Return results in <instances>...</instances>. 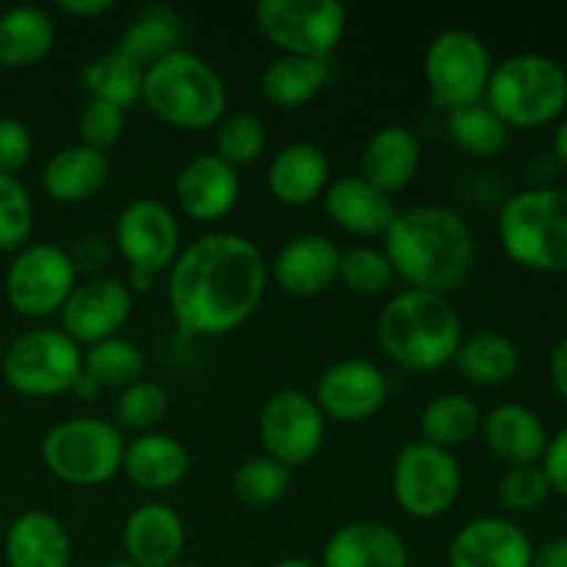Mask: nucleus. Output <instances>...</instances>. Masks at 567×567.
I'll return each mask as SVG.
<instances>
[{"label": "nucleus", "instance_id": "f3484780", "mask_svg": "<svg viewBox=\"0 0 567 567\" xmlns=\"http://www.w3.org/2000/svg\"><path fill=\"white\" fill-rule=\"evenodd\" d=\"M535 546L515 520L485 515L468 520L449 543V567H532Z\"/></svg>", "mask_w": 567, "mask_h": 567}, {"label": "nucleus", "instance_id": "7ed1b4c3", "mask_svg": "<svg viewBox=\"0 0 567 567\" xmlns=\"http://www.w3.org/2000/svg\"><path fill=\"white\" fill-rule=\"evenodd\" d=\"M377 338L382 352L402 369L437 371L454 360L463 321L449 297L404 288L382 305Z\"/></svg>", "mask_w": 567, "mask_h": 567}, {"label": "nucleus", "instance_id": "a211bd4d", "mask_svg": "<svg viewBox=\"0 0 567 567\" xmlns=\"http://www.w3.org/2000/svg\"><path fill=\"white\" fill-rule=\"evenodd\" d=\"M341 249L321 233H302L277 249L269 277L286 293L299 299L319 297L338 280Z\"/></svg>", "mask_w": 567, "mask_h": 567}, {"label": "nucleus", "instance_id": "6e6552de", "mask_svg": "<svg viewBox=\"0 0 567 567\" xmlns=\"http://www.w3.org/2000/svg\"><path fill=\"white\" fill-rule=\"evenodd\" d=\"M493 55L485 39L465 28H449L430 42L424 53V81L430 100L443 111L485 100L493 72Z\"/></svg>", "mask_w": 567, "mask_h": 567}, {"label": "nucleus", "instance_id": "0eeeda50", "mask_svg": "<svg viewBox=\"0 0 567 567\" xmlns=\"http://www.w3.org/2000/svg\"><path fill=\"white\" fill-rule=\"evenodd\" d=\"M125 457V432L97 415H75L50 426L42 437V460L55 480L72 487H94L114 480Z\"/></svg>", "mask_w": 567, "mask_h": 567}, {"label": "nucleus", "instance_id": "20e7f679", "mask_svg": "<svg viewBox=\"0 0 567 567\" xmlns=\"http://www.w3.org/2000/svg\"><path fill=\"white\" fill-rule=\"evenodd\" d=\"M142 103L166 125L208 131L227 114V89L210 61L183 48L144 70Z\"/></svg>", "mask_w": 567, "mask_h": 567}, {"label": "nucleus", "instance_id": "2f4dec72", "mask_svg": "<svg viewBox=\"0 0 567 567\" xmlns=\"http://www.w3.org/2000/svg\"><path fill=\"white\" fill-rule=\"evenodd\" d=\"M452 365L476 385H504L518 374L520 349L504 332L482 330L474 336H463Z\"/></svg>", "mask_w": 567, "mask_h": 567}, {"label": "nucleus", "instance_id": "f03ea898", "mask_svg": "<svg viewBox=\"0 0 567 567\" xmlns=\"http://www.w3.org/2000/svg\"><path fill=\"white\" fill-rule=\"evenodd\" d=\"M393 271L410 288L452 297L476 266V238L463 214L446 205L396 210L382 236Z\"/></svg>", "mask_w": 567, "mask_h": 567}, {"label": "nucleus", "instance_id": "49530a36", "mask_svg": "<svg viewBox=\"0 0 567 567\" xmlns=\"http://www.w3.org/2000/svg\"><path fill=\"white\" fill-rule=\"evenodd\" d=\"M70 258H72V264H75L78 275L100 277V269H103L111 258V247L105 238L83 236V238H78L75 247L70 249Z\"/></svg>", "mask_w": 567, "mask_h": 567}, {"label": "nucleus", "instance_id": "1a4fd4ad", "mask_svg": "<svg viewBox=\"0 0 567 567\" xmlns=\"http://www.w3.org/2000/svg\"><path fill=\"white\" fill-rule=\"evenodd\" d=\"M255 25L280 53L332 59L347 33V6L338 0H260Z\"/></svg>", "mask_w": 567, "mask_h": 567}, {"label": "nucleus", "instance_id": "a18cd8bd", "mask_svg": "<svg viewBox=\"0 0 567 567\" xmlns=\"http://www.w3.org/2000/svg\"><path fill=\"white\" fill-rule=\"evenodd\" d=\"M543 471L548 476V485H551V493H559V496L567 502V426L559 430L557 435L548 437L546 454L540 460Z\"/></svg>", "mask_w": 567, "mask_h": 567}, {"label": "nucleus", "instance_id": "dca6fc26", "mask_svg": "<svg viewBox=\"0 0 567 567\" xmlns=\"http://www.w3.org/2000/svg\"><path fill=\"white\" fill-rule=\"evenodd\" d=\"M388 396H391L388 374L363 358L338 360L327 365L313 393L324 419L343 421V424H360L377 415L385 408Z\"/></svg>", "mask_w": 567, "mask_h": 567}, {"label": "nucleus", "instance_id": "37998d69", "mask_svg": "<svg viewBox=\"0 0 567 567\" xmlns=\"http://www.w3.org/2000/svg\"><path fill=\"white\" fill-rule=\"evenodd\" d=\"M125 122V109H120L114 103H105V100H89L81 109V116H78V136H81V144L105 153V150L114 147L122 138Z\"/></svg>", "mask_w": 567, "mask_h": 567}, {"label": "nucleus", "instance_id": "ddd939ff", "mask_svg": "<svg viewBox=\"0 0 567 567\" xmlns=\"http://www.w3.org/2000/svg\"><path fill=\"white\" fill-rule=\"evenodd\" d=\"M258 435L264 454L286 468L308 465L324 446L327 419L316 399L299 388L271 393L258 415Z\"/></svg>", "mask_w": 567, "mask_h": 567}, {"label": "nucleus", "instance_id": "b1692460", "mask_svg": "<svg viewBox=\"0 0 567 567\" xmlns=\"http://www.w3.org/2000/svg\"><path fill=\"white\" fill-rule=\"evenodd\" d=\"M482 437L493 457L507 465L540 463L548 446V430L540 415L518 402L496 404L482 415Z\"/></svg>", "mask_w": 567, "mask_h": 567}, {"label": "nucleus", "instance_id": "39448f33", "mask_svg": "<svg viewBox=\"0 0 567 567\" xmlns=\"http://www.w3.org/2000/svg\"><path fill=\"white\" fill-rule=\"evenodd\" d=\"M498 244L513 264L532 271H567V188L532 186L504 199Z\"/></svg>", "mask_w": 567, "mask_h": 567}, {"label": "nucleus", "instance_id": "5701e85b", "mask_svg": "<svg viewBox=\"0 0 567 567\" xmlns=\"http://www.w3.org/2000/svg\"><path fill=\"white\" fill-rule=\"evenodd\" d=\"M266 183L277 203L302 208L324 197L330 186V158L319 144L291 142L271 158Z\"/></svg>", "mask_w": 567, "mask_h": 567}, {"label": "nucleus", "instance_id": "5fc2aeb1", "mask_svg": "<svg viewBox=\"0 0 567 567\" xmlns=\"http://www.w3.org/2000/svg\"><path fill=\"white\" fill-rule=\"evenodd\" d=\"M269 567H319V565L302 557H282V559H275Z\"/></svg>", "mask_w": 567, "mask_h": 567}, {"label": "nucleus", "instance_id": "a878e982", "mask_svg": "<svg viewBox=\"0 0 567 567\" xmlns=\"http://www.w3.org/2000/svg\"><path fill=\"white\" fill-rule=\"evenodd\" d=\"M3 554L9 567H70L72 537L55 515L28 509L6 529Z\"/></svg>", "mask_w": 567, "mask_h": 567}, {"label": "nucleus", "instance_id": "6e6d98bb", "mask_svg": "<svg viewBox=\"0 0 567 567\" xmlns=\"http://www.w3.org/2000/svg\"><path fill=\"white\" fill-rule=\"evenodd\" d=\"M166 567H199L197 563H186V559H177V563H172V565H166Z\"/></svg>", "mask_w": 567, "mask_h": 567}, {"label": "nucleus", "instance_id": "aec40b11", "mask_svg": "<svg viewBox=\"0 0 567 567\" xmlns=\"http://www.w3.org/2000/svg\"><path fill=\"white\" fill-rule=\"evenodd\" d=\"M183 546H186V526L169 504H138L122 524L125 563L136 567H166L177 563Z\"/></svg>", "mask_w": 567, "mask_h": 567}, {"label": "nucleus", "instance_id": "412c9836", "mask_svg": "<svg viewBox=\"0 0 567 567\" xmlns=\"http://www.w3.org/2000/svg\"><path fill=\"white\" fill-rule=\"evenodd\" d=\"M319 567H410V548L388 524L352 520L332 532Z\"/></svg>", "mask_w": 567, "mask_h": 567}, {"label": "nucleus", "instance_id": "8fccbe9b", "mask_svg": "<svg viewBox=\"0 0 567 567\" xmlns=\"http://www.w3.org/2000/svg\"><path fill=\"white\" fill-rule=\"evenodd\" d=\"M532 567H567V537H554L535 548Z\"/></svg>", "mask_w": 567, "mask_h": 567}, {"label": "nucleus", "instance_id": "393cba45", "mask_svg": "<svg viewBox=\"0 0 567 567\" xmlns=\"http://www.w3.org/2000/svg\"><path fill=\"white\" fill-rule=\"evenodd\" d=\"M321 199H324V214L330 216L332 225L360 238L385 236L396 216L393 199L360 175H343L332 181Z\"/></svg>", "mask_w": 567, "mask_h": 567}, {"label": "nucleus", "instance_id": "864d4df0", "mask_svg": "<svg viewBox=\"0 0 567 567\" xmlns=\"http://www.w3.org/2000/svg\"><path fill=\"white\" fill-rule=\"evenodd\" d=\"M72 393H75L78 399H94L100 393V388L94 385V382L89 380V377L81 371V377H78L75 385H72Z\"/></svg>", "mask_w": 567, "mask_h": 567}, {"label": "nucleus", "instance_id": "9d476101", "mask_svg": "<svg viewBox=\"0 0 567 567\" xmlns=\"http://www.w3.org/2000/svg\"><path fill=\"white\" fill-rule=\"evenodd\" d=\"M0 371L6 385L22 396H59L81 377L83 349L61 330H31L6 347Z\"/></svg>", "mask_w": 567, "mask_h": 567}, {"label": "nucleus", "instance_id": "4d7b16f0", "mask_svg": "<svg viewBox=\"0 0 567 567\" xmlns=\"http://www.w3.org/2000/svg\"><path fill=\"white\" fill-rule=\"evenodd\" d=\"M103 567H136V565L125 563V559H116V563H109V565H103Z\"/></svg>", "mask_w": 567, "mask_h": 567}, {"label": "nucleus", "instance_id": "09e8293b", "mask_svg": "<svg viewBox=\"0 0 567 567\" xmlns=\"http://www.w3.org/2000/svg\"><path fill=\"white\" fill-rule=\"evenodd\" d=\"M114 0H59L55 9L64 11L70 17H83V20H94V17H103L114 9Z\"/></svg>", "mask_w": 567, "mask_h": 567}, {"label": "nucleus", "instance_id": "473e14b6", "mask_svg": "<svg viewBox=\"0 0 567 567\" xmlns=\"http://www.w3.org/2000/svg\"><path fill=\"white\" fill-rule=\"evenodd\" d=\"M421 441L454 452L482 430V410L465 393H443L424 408L419 421Z\"/></svg>", "mask_w": 567, "mask_h": 567}, {"label": "nucleus", "instance_id": "bb28decb", "mask_svg": "<svg viewBox=\"0 0 567 567\" xmlns=\"http://www.w3.org/2000/svg\"><path fill=\"white\" fill-rule=\"evenodd\" d=\"M192 468V454L166 432H147L136 435L125 443V457H122V474L144 493L172 491L186 480Z\"/></svg>", "mask_w": 567, "mask_h": 567}, {"label": "nucleus", "instance_id": "a19ab883", "mask_svg": "<svg viewBox=\"0 0 567 567\" xmlns=\"http://www.w3.org/2000/svg\"><path fill=\"white\" fill-rule=\"evenodd\" d=\"M33 233V203L17 177L0 175V249L20 252Z\"/></svg>", "mask_w": 567, "mask_h": 567}, {"label": "nucleus", "instance_id": "58836bf2", "mask_svg": "<svg viewBox=\"0 0 567 567\" xmlns=\"http://www.w3.org/2000/svg\"><path fill=\"white\" fill-rule=\"evenodd\" d=\"M166 413H169L166 388L153 380H138L125 391H120V399L114 404V424L122 432L147 435V432H155V426L166 419Z\"/></svg>", "mask_w": 567, "mask_h": 567}, {"label": "nucleus", "instance_id": "2eb2a0df", "mask_svg": "<svg viewBox=\"0 0 567 567\" xmlns=\"http://www.w3.org/2000/svg\"><path fill=\"white\" fill-rule=\"evenodd\" d=\"M61 313V332L78 347H92L105 338L120 336L133 313V293L120 277H86L78 280Z\"/></svg>", "mask_w": 567, "mask_h": 567}, {"label": "nucleus", "instance_id": "c85d7f7f", "mask_svg": "<svg viewBox=\"0 0 567 567\" xmlns=\"http://www.w3.org/2000/svg\"><path fill=\"white\" fill-rule=\"evenodd\" d=\"M183 42H186V22H183L181 11L166 3H153L144 6L127 22L120 42H116V50L147 70L155 61L183 50Z\"/></svg>", "mask_w": 567, "mask_h": 567}, {"label": "nucleus", "instance_id": "de8ad7c7", "mask_svg": "<svg viewBox=\"0 0 567 567\" xmlns=\"http://www.w3.org/2000/svg\"><path fill=\"white\" fill-rule=\"evenodd\" d=\"M546 374H548V382H551L554 393L567 402V336L554 343L551 354H548Z\"/></svg>", "mask_w": 567, "mask_h": 567}, {"label": "nucleus", "instance_id": "13d9d810", "mask_svg": "<svg viewBox=\"0 0 567 567\" xmlns=\"http://www.w3.org/2000/svg\"><path fill=\"white\" fill-rule=\"evenodd\" d=\"M3 354H6V347H3V343H0V365H3Z\"/></svg>", "mask_w": 567, "mask_h": 567}, {"label": "nucleus", "instance_id": "ea45409f", "mask_svg": "<svg viewBox=\"0 0 567 567\" xmlns=\"http://www.w3.org/2000/svg\"><path fill=\"white\" fill-rule=\"evenodd\" d=\"M338 280L354 293L374 297L385 293L396 280L391 258L385 249L377 247H349L341 249V264H338Z\"/></svg>", "mask_w": 567, "mask_h": 567}, {"label": "nucleus", "instance_id": "c756f323", "mask_svg": "<svg viewBox=\"0 0 567 567\" xmlns=\"http://www.w3.org/2000/svg\"><path fill=\"white\" fill-rule=\"evenodd\" d=\"M336 78V61L310 59V55L280 53L269 61L260 75V89L269 103L280 109H297L324 92Z\"/></svg>", "mask_w": 567, "mask_h": 567}, {"label": "nucleus", "instance_id": "c03bdc74", "mask_svg": "<svg viewBox=\"0 0 567 567\" xmlns=\"http://www.w3.org/2000/svg\"><path fill=\"white\" fill-rule=\"evenodd\" d=\"M31 158V131L17 116H0V175L17 177Z\"/></svg>", "mask_w": 567, "mask_h": 567}, {"label": "nucleus", "instance_id": "72a5a7b5", "mask_svg": "<svg viewBox=\"0 0 567 567\" xmlns=\"http://www.w3.org/2000/svg\"><path fill=\"white\" fill-rule=\"evenodd\" d=\"M144 352L131 338H105L83 349V374L100 391H125L133 382L144 380Z\"/></svg>", "mask_w": 567, "mask_h": 567}, {"label": "nucleus", "instance_id": "f257e3e1", "mask_svg": "<svg viewBox=\"0 0 567 567\" xmlns=\"http://www.w3.org/2000/svg\"><path fill=\"white\" fill-rule=\"evenodd\" d=\"M269 264L258 244L216 230L181 249L169 271V308L186 336H227L260 308Z\"/></svg>", "mask_w": 567, "mask_h": 567}, {"label": "nucleus", "instance_id": "f704fd0d", "mask_svg": "<svg viewBox=\"0 0 567 567\" xmlns=\"http://www.w3.org/2000/svg\"><path fill=\"white\" fill-rule=\"evenodd\" d=\"M81 81L86 86L89 100H105V103H114L127 111L142 100L144 66H138L136 61H131L114 48L89 61L83 66Z\"/></svg>", "mask_w": 567, "mask_h": 567}, {"label": "nucleus", "instance_id": "7c9ffc66", "mask_svg": "<svg viewBox=\"0 0 567 567\" xmlns=\"http://www.w3.org/2000/svg\"><path fill=\"white\" fill-rule=\"evenodd\" d=\"M55 22L39 6H14L0 14V64L25 70L53 50Z\"/></svg>", "mask_w": 567, "mask_h": 567}, {"label": "nucleus", "instance_id": "4be33fe9", "mask_svg": "<svg viewBox=\"0 0 567 567\" xmlns=\"http://www.w3.org/2000/svg\"><path fill=\"white\" fill-rule=\"evenodd\" d=\"M421 166V142L408 125H382L369 136L360 153V177L388 197L415 181Z\"/></svg>", "mask_w": 567, "mask_h": 567}, {"label": "nucleus", "instance_id": "79ce46f5", "mask_svg": "<svg viewBox=\"0 0 567 567\" xmlns=\"http://www.w3.org/2000/svg\"><path fill=\"white\" fill-rule=\"evenodd\" d=\"M498 504L513 515H526L543 507L551 496V485L540 463L535 465H509L496 487Z\"/></svg>", "mask_w": 567, "mask_h": 567}, {"label": "nucleus", "instance_id": "f8f14e48", "mask_svg": "<svg viewBox=\"0 0 567 567\" xmlns=\"http://www.w3.org/2000/svg\"><path fill=\"white\" fill-rule=\"evenodd\" d=\"M78 286V271L70 249L59 244H28L6 271V302L25 319H48L64 308L66 297Z\"/></svg>", "mask_w": 567, "mask_h": 567}, {"label": "nucleus", "instance_id": "c9c22d12", "mask_svg": "<svg viewBox=\"0 0 567 567\" xmlns=\"http://www.w3.org/2000/svg\"><path fill=\"white\" fill-rule=\"evenodd\" d=\"M446 133L471 158H496L509 144V127L482 103L446 111Z\"/></svg>", "mask_w": 567, "mask_h": 567}, {"label": "nucleus", "instance_id": "6ab92c4d", "mask_svg": "<svg viewBox=\"0 0 567 567\" xmlns=\"http://www.w3.org/2000/svg\"><path fill=\"white\" fill-rule=\"evenodd\" d=\"M241 194L238 169L216 153L188 158L175 177V199L186 216L197 221H216L230 214Z\"/></svg>", "mask_w": 567, "mask_h": 567}, {"label": "nucleus", "instance_id": "4c0bfd02", "mask_svg": "<svg viewBox=\"0 0 567 567\" xmlns=\"http://www.w3.org/2000/svg\"><path fill=\"white\" fill-rule=\"evenodd\" d=\"M216 155L233 169L255 164L266 150V125L260 116L249 114V111H233V114L221 116L214 133Z\"/></svg>", "mask_w": 567, "mask_h": 567}, {"label": "nucleus", "instance_id": "cd10ccee", "mask_svg": "<svg viewBox=\"0 0 567 567\" xmlns=\"http://www.w3.org/2000/svg\"><path fill=\"white\" fill-rule=\"evenodd\" d=\"M109 155L78 142L50 155L42 169V186L59 203L75 205L94 197L109 181Z\"/></svg>", "mask_w": 567, "mask_h": 567}, {"label": "nucleus", "instance_id": "e433bc0d", "mask_svg": "<svg viewBox=\"0 0 567 567\" xmlns=\"http://www.w3.org/2000/svg\"><path fill=\"white\" fill-rule=\"evenodd\" d=\"M291 487V468L271 460L269 454L249 457L233 471L230 491L247 507H271Z\"/></svg>", "mask_w": 567, "mask_h": 567}, {"label": "nucleus", "instance_id": "423d86ee", "mask_svg": "<svg viewBox=\"0 0 567 567\" xmlns=\"http://www.w3.org/2000/svg\"><path fill=\"white\" fill-rule=\"evenodd\" d=\"M485 105L513 127H543L563 120L567 70L546 53H515L493 64Z\"/></svg>", "mask_w": 567, "mask_h": 567}, {"label": "nucleus", "instance_id": "603ef678", "mask_svg": "<svg viewBox=\"0 0 567 567\" xmlns=\"http://www.w3.org/2000/svg\"><path fill=\"white\" fill-rule=\"evenodd\" d=\"M551 150H554V158L559 161V164L567 169V116H563L557 125V131H554V142H551Z\"/></svg>", "mask_w": 567, "mask_h": 567}, {"label": "nucleus", "instance_id": "9b49d317", "mask_svg": "<svg viewBox=\"0 0 567 567\" xmlns=\"http://www.w3.org/2000/svg\"><path fill=\"white\" fill-rule=\"evenodd\" d=\"M393 498L415 520L446 515L463 491V465L454 452L413 441L396 454L391 471Z\"/></svg>", "mask_w": 567, "mask_h": 567}, {"label": "nucleus", "instance_id": "4468645a", "mask_svg": "<svg viewBox=\"0 0 567 567\" xmlns=\"http://www.w3.org/2000/svg\"><path fill=\"white\" fill-rule=\"evenodd\" d=\"M114 244L131 269L158 275L181 255V225L161 199H133L116 216Z\"/></svg>", "mask_w": 567, "mask_h": 567}, {"label": "nucleus", "instance_id": "3c124183", "mask_svg": "<svg viewBox=\"0 0 567 567\" xmlns=\"http://www.w3.org/2000/svg\"><path fill=\"white\" fill-rule=\"evenodd\" d=\"M125 286L133 297H136V293H147V291H153L155 275L153 271H144V269H127Z\"/></svg>", "mask_w": 567, "mask_h": 567}]
</instances>
